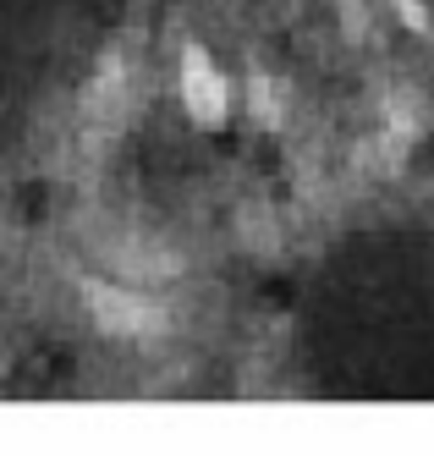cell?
<instances>
[{
  "label": "cell",
  "mask_w": 434,
  "mask_h": 456,
  "mask_svg": "<svg viewBox=\"0 0 434 456\" xmlns=\"http://www.w3.org/2000/svg\"><path fill=\"white\" fill-rule=\"evenodd\" d=\"M182 94H187V110H192L198 121H220V116H225V77H215V67H209L204 55L187 61Z\"/></svg>",
  "instance_id": "cell-1"
},
{
  "label": "cell",
  "mask_w": 434,
  "mask_h": 456,
  "mask_svg": "<svg viewBox=\"0 0 434 456\" xmlns=\"http://www.w3.org/2000/svg\"><path fill=\"white\" fill-rule=\"evenodd\" d=\"M396 12H402L407 28H423V22H429V17H423V0H396Z\"/></svg>",
  "instance_id": "cell-2"
}]
</instances>
